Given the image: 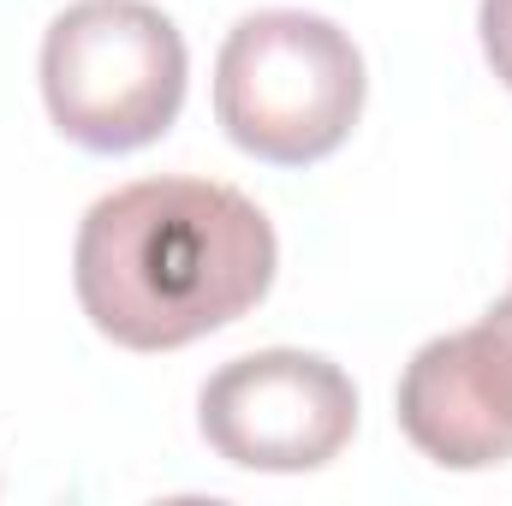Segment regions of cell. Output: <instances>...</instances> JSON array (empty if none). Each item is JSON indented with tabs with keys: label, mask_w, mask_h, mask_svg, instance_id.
I'll list each match as a JSON object with an SVG mask.
<instances>
[{
	"label": "cell",
	"mask_w": 512,
	"mask_h": 506,
	"mask_svg": "<svg viewBox=\"0 0 512 506\" xmlns=\"http://www.w3.org/2000/svg\"><path fill=\"white\" fill-rule=\"evenodd\" d=\"M185 36L149 0H78L42 36V102L90 155H131L185 108Z\"/></svg>",
	"instance_id": "3"
},
{
	"label": "cell",
	"mask_w": 512,
	"mask_h": 506,
	"mask_svg": "<svg viewBox=\"0 0 512 506\" xmlns=\"http://www.w3.org/2000/svg\"><path fill=\"white\" fill-rule=\"evenodd\" d=\"M203 441L239 471H322L358 429V387L322 352H251L221 364L197 393Z\"/></svg>",
	"instance_id": "4"
},
{
	"label": "cell",
	"mask_w": 512,
	"mask_h": 506,
	"mask_svg": "<svg viewBox=\"0 0 512 506\" xmlns=\"http://www.w3.org/2000/svg\"><path fill=\"white\" fill-rule=\"evenodd\" d=\"M364 54L322 12H251L215 60V120L268 167L328 161L364 114Z\"/></svg>",
	"instance_id": "2"
},
{
	"label": "cell",
	"mask_w": 512,
	"mask_h": 506,
	"mask_svg": "<svg viewBox=\"0 0 512 506\" xmlns=\"http://www.w3.org/2000/svg\"><path fill=\"white\" fill-rule=\"evenodd\" d=\"M399 429L447 471H495L512 459V292L405 364Z\"/></svg>",
	"instance_id": "5"
},
{
	"label": "cell",
	"mask_w": 512,
	"mask_h": 506,
	"mask_svg": "<svg viewBox=\"0 0 512 506\" xmlns=\"http://www.w3.org/2000/svg\"><path fill=\"white\" fill-rule=\"evenodd\" d=\"M280 245L245 191L215 179H137L102 197L72 251L96 334L126 352H179L268 298Z\"/></svg>",
	"instance_id": "1"
},
{
	"label": "cell",
	"mask_w": 512,
	"mask_h": 506,
	"mask_svg": "<svg viewBox=\"0 0 512 506\" xmlns=\"http://www.w3.org/2000/svg\"><path fill=\"white\" fill-rule=\"evenodd\" d=\"M477 30H483V54L495 66V78L512 90V0H483Z\"/></svg>",
	"instance_id": "6"
}]
</instances>
